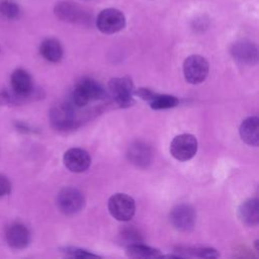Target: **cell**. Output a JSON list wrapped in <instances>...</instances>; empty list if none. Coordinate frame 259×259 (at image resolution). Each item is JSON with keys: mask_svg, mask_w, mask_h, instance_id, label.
Masks as SVG:
<instances>
[{"mask_svg": "<svg viewBox=\"0 0 259 259\" xmlns=\"http://www.w3.org/2000/svg\"><path fill=\"white\" fill-rule=\"evenodd\" d=\"M96 26L102 33L112 34L125 26V17L116 8H106L97 15Z\"/></svg>", "mask_w": 259, "mask_h": 259, "instance_id": "cell-7", "label": "cell"}, {"mask_svg": "<svg viewBox=\"0 0 259 259\" xmlns=\"http://www.w3.org/2000/svg\"><path fill=\"white\" fill-rule=\"evenodd\" d=\"M127 158L137 167L146 168L152 161V150L146 143L138 141L130 146Z\"/></svg>", "mask_w": 259, "mask_h": 259, "instance_id": "cell-15", "label": "cell"}, {"mask_svg": "<svg viewBox=\"0 0 259 259\" xmlns=\"http://www.w3.org/2000/svg\"><path fill=\"white\" fill-rule=\"evenodd\" d=\"M57 205L63 213L74 214L84 207L85 199L77 188L65 187L58 194Z\"/></svg>", "mask_w": 259, "mask_h": 259, "instance_id": "cell-10", "label": "cell"}, {"mask_svg": "<svg viewBox=\"0 0 259 259\" xmlns=\"http://www.w3.org/2000/svg\"><path fill=\"white\" fill-rule=\"evenodd\" d=\"M107 206L111 217L120 222L132 220L136 212L134 198L125 193H115L110 196Z\"/></svg>", "mask_w": 259, "mask_h": 259, "instance_id": "cell-5", "label": "cell"}, {"mask_svg": "<svg viewBox=\"0 0 259 259\" xmlns=\"http://www.w3.org/2000/svg\"><path fill=\"white\" fill-rule=\"evenodd\" d=\"M64 165L74 173H81L87 170L91 164V157L87 151L81 148H71L63 156Z\"/></svg>", "mask_w": 259, "mask_h": 259, "instance_id": "cell-12", "label": "cell"}, {"mask_svg": "<svg viewBox=\"0 0 259 259\" xmlns=\"http://www.w3.org/2000/svg\"><path fill=\"white\" fill-rule=\"evenodd\" d=\"M181 253L188 254L189 256H195V257H200V258H217L219 257V253L215 249L209 248V247H189V248H184L181 251Z\"/></svg>", "mask_w": 259, "mask_h": 259, "instance_id": "cell-21", "label": "cell"}, {"mask_svg": "<svg viewBox=\"0 0 259 259\" xmlns=\"http://www.w3.org/2000/svg\"><path fill=\"white\" fill-rule=\"evenodd\" d=\"M209 70L208 62L200 55H191L183 63V75L190 84H199L205 80Z\"/></svg>", "mask_w": 259, "mask_h": 259, "instance_id": "cell-6", "label": "cell"}, {"mask_svg": "<svg viewBox=\"0 0 259 259\" xmlns=\"http://www.w3.org/2000/svg\"><path fill=\"white\" fill-rule=\"evenodd\" d=\"M12 103V92L5 87L0 86V105H7Z\"/></svg>", "mask_w": 259, "mask_h": 259, "instance_id": "cell-26", "label": "cell"}, {"mask_svg": "<svg viewBox=\"0 0 259 259\" xmlns=\"http://www.w3.org/2000/svg\"><path fill=\"white\" fill-rule=\"evenodd\" d=\"M5 237L7 243L15 249H24L30 242L28 229L20 223H14L9 226L6 230Z\"/></svg>", "mask_w": 259, "mask_h": 259, "instance_id": "cell-14", "label": "cell"}, {"mask_svg": "<svg viewBox=\"0 0 259 259\" xmlns=\"http://www.w3.org/2000/svg\"><path fill=\"white\" fill-rule=\"evenodd\" d=\"M64 252L72 257H76V258H99V256L90 253L87 250L84 249H80V248H72V247H68V248H64Z\"/></svg>", "mask_w": 259, "mask_h": 259, "instance_id": "cell-23", "label": "cell"}, {"mask_svg": "<svg viewBox=\"0 0 259 259\" xmlns=\"http://www.w3.org/2000/svg\"><path fill=\"white\" fill-rule=\"evenodd\" d=\"M76 106L71 102L59 103L50 110L49 117L51 124L58 131H69L78 126Z\"/></svg>", "mask_w": 259, "mask_h": 259, "instance_id": "cell-2", "label": "cell"}, {"mask_svg": "<svg viewBox=\"0 0 259 259\" xmlns=\"http://www.w3.org/2000/svg\"><path fill=\"white\" fill-rule=\"evenodd\" d=\"M85 1H88V0H85Z\"/></svg>", "mask_w": 259, "mask_h": 259, "instance_id": "cell-27", "label": "cell"}, {"mask_svg": "<svg viewBox=\"0 0 259 259\" xmlns=\"http://www.w3.org/2000/svg\"><path fill=\"white\" fill-rule=\"evenodd\" d=\"M197 151V140L193 135L181 134L170 144V153L178 161H187L194 157Z\"/></svg>", "mask_w": 259, "mask_h": 259, "instance_id": "cell-8", "label": "cell"}, {"mask_svg": "<svg viewBox=\"0 0 259 259\" xmlns=\"http://www.w3.org/2000/svg\"><path fill=\"white\" fill-rule=\"evenodd\" d=\"M134 83L127 76L112 78L108 83V91L113 101L122 108L134 104Z\"/></svg>", "mask_w": 259, "mask_h": 259, "instance_id": "cell-4", "label": "cell"}, {"mask_svg": "<svg viewBox=\"0 0 259 259\" xmlns=\"http://www.w3.org/2000/svg\"><path fill=\"white\" fill-rule=\"evenodd\" d=\"M40 55L49 62L58 63L63 58V48L61 42L56 38H46L39 46Z\"/></svg>", "mask_w": 259, "mask_h": 259, "instance_id": "cell-18", "label": "cell"}, {"mask_svg": "<svg viewBox=\"0 0 259 259\" xmlns=\"http://www.w3.org/2000/svg\"><path fill=\"white\" fill-rule=\"evenodd\" d=\"M169 220L176 230L188 232L195 226V209L190 204L180 203L172 208L169 214Z\"/></svg>", "mask_w": 259, "mask_h": 259, "instance_id": "cell-11", "label": "cell"}, {"mask_svg": "<svg viewBox=\"0 0 259 259\" xmlns=\"http://www.w3.org/2000/svg\"><path fill=\"white\" fill-rule=\"evenodd\" d=\"M20 9L18 5L11 0H2L0 2V14L8 19H14L19 16Z\"/></svg>", "mask_w": 259, "mask_h": 259, "instance_id": "cell-22", "label": "cell"}, {"mask_svg": "<svg viewBox=\"0 0 259 259\" xmlns=\"http://www.w3.org/2000/svg\"><path fill=\"white\" fill-rule=\"evenodd\" d=\"M12 88V104H18L26 101L34 95L32 78L29 73L23 69H16L10 77Z\"/></svg>", "mask_w": 259, "mask_h": 259, "instance_id": "cell-3", "label": "cell"}, {"mask_svg": "<svg viewBox=\"0 0 259 259\" xmlns=\"http://www.w3.org/2000/svg\"><path fill=\"white\" fill-rule=\"evenodd\" d=\"M238 215L242 223L249 227H255L259 223V203L257 198H249L243 201L238 208Z\"/></svg>", "mask_w": 259, "mask_h": 259, "instance_id": "cell-16", "label": "cell"}, {"mask_svg": "<svg viewBox=\"0 0 259 259\" xmlns=\"http://www.w3.org/2000/svg\"><path fill=\"white\" fill-rule=\"evenodd\" d=\"M104 95V89L97 81L85 77L75 84L70 102L76 107H83L92 101L102 99Z\"/></svg>", "mask_w": 259, "mask_h": 259, "instance_id": "cell-1", "label": "cell"}, {"mask_svg": "<svg viewBox=\"0 0 259 259\" xmlns=\"http://www.w3.org/2000/svg\"><path fill=\"white\" fill-rule=\"evenodd\" d=\"M125 253L128 257L132 258H143V259H155V258H162V253L160 250L155 249L153 247L140 244V243H135V244H130L126 247Z\"/></svg>", "mask_w": 259, "mask_h": 259, "instance_id": "cell-19", "label": "cell"}, {"mask_svg": "<svg viewBox=\"0 0 259 259\" xmlns=\"http://www.w3.org/2000/svg\"><path fill=\"white\" fill-rule=\"evenodd\" d=\"M233 58L240 64L252 66L258 62V49L254 42L240 40L235 42L231 48Z\"/></svg>", "mask_w": 259, "mask_h": 259, "instance_id": "cell-13", "label": "cell"}, {"mask_svg": "<svg viewBox=\"0 0 259 259\" xmlns=\"http://www.w3.org/2000/svg\"><path fill=\"white\" fill-rule=\"evenodd\" d=\"M134 95L140 97L143 100H146V101L150 102L154 98V96L156 95V92L152 91L151 89L141 87V88H138V89L134 90Z\"/></svg>", "mask_w": 259, "mask_h": 259, "instance_id": "cell-24", "label": "cell"}, {"mask_svg": "<svg viewBox=\"0 0 259 259\" xmlns=\"http://www.w3.org/2000/svg\"><path fill=\"white\" fill-rule=\"evenodd\" d=\"M179 104V100L177 97L168 94H158L154 96V98L150 101V106L152 109L160 110V109H168L173 108Z\"/></svg>", "mask_w": 259, "mask_h": 259, "instance_id": "cell-20", "label": "cell"}, {"mask_svg": "<svg viewBox=\"0 0 259 259\" xmlns=\"http://www.w3.org/2000/svg\"><path fill=\"white\" fill-rule=\"evenodd\" d=\"M11 190V184H10V181L9 179L0 174V197L4 196V195H7Z\"/></svg>", "mask_w": 259, "mask_h": 259, "instance_id": "cell-25", "label": "cell"}, {"mask_svg": "<svg viewBox=\"0 0 259 259\" xmlns=\"http://www.w3.org/2000/svg\"><path fill=\"white\" fill-rule=\"evenodd\" d=\"M239 134L247 145L257 147L259 144V118L251 116L244 119L239 127Z\"/></svg>", "mask_w": 259, "mask_h": 259, "instance_id": "cell-17", "label": "cell"}, {"mask_svg": "<svg viewBox=\"0 0 259 259\" xmlns=\"http://www.w3.org/2000/svg\"><path fill=\"white\" fill-rule=\"evenodd\" d=\"M54 13L59 19L71 23H87L91 19L88 11L70 1H60L56 3Z\"/></svg>", "mask_w": 259, "mask_h": 259, "instance_id": "cell-9", "label": "cell"}]
</instances>
